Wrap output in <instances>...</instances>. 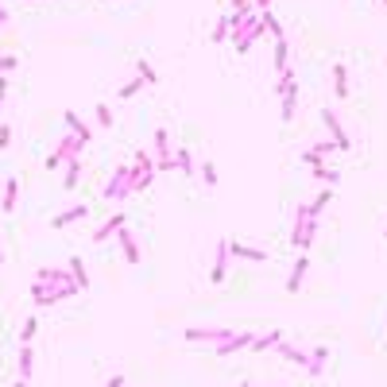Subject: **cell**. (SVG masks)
<instances>
[{"mask_svg":"<svg viewBox=\"0 0 387 387\" xmlns=\"http://www.w3.org/2000/svg\"><path fill=\"white\" fill-rule=\"evenodd\" d=\"M198 174H202V182L209 186V190L217 186V167H213V163H198Z\"/></svg>","mask_w":387,"mask_h":387,"instance_id":"32","label":"cell"},{"mask_svg":"<svg viewBox=\"0 0 387 387\" xmlns=\"http://www.w3.org/2000/svg\"><path fill=\"white\" fill-rule=\"evenodd\" d=\"M16 372H19V379H31V372H35V348H31V345L19 348V357H16Z\"/></svg>","mask_w":387,"mask_h":387,"instance_id":"21","label":"cell"},{"mask_svg":"<svg viewBox=\"0 0 387 387\" xmlns=\"http://www.w3.org/2000/svg\"><path fill=\"white\" fill-rule=\"evenodd\" d=\"M236 329H213V325H194V329H186V341H205V345H221V341H229Z\"/></svg>","mask_w":387,"mask_h":387,"instance_id":"8","label":"cell"},{"mask_svg":"<svg viewBox=\"0 0 387 387\" xmlns=\"http://www.w3.org/2000/svg\"><path fill=\"white\" fill-rule=\"evenodd\" d=\"M128 178H132V163H116L113 174H108V182H105V190H101V198H105V202H124Z\"/></svg>","mask_w":387,"mask_h":387,"instance_id":"3","label":"cell"},{"mask_svg":"<svg viewBox=\"0 0 387 387\" xmlns=\"http://www.w3.org/2000/svg\"><path fill=\"white\" fill-rule=\"evenodd\" d=\"M306 271H310V256H299V260H294V267H290V275H287V294H299V290H302V283H306Z\"/></svg>","mask_w":387,"mask_h":387,"instance_id":"16","label":"cell"},{"mask_svg":"<svg viewBox=\"0 0 387 387\" xmlns=\"http://www.w3.org/2000/svg\"><path fill=\"white\" fill-rule=\"evenodd\" d=\"M19 66V58L16 55H0V74H8V70Z\"/></svg>","mask_w":387,"mask_h":387,"instance_id":"34","label":"cell"},{"mask_svg":"<svg viewBox=\"0 0 387 387\" xmlns=\"http://www.w3.org/2000/svg\"><path fill=\"white\" fill-rule=\"evenodd\" d=\"M82 151H86V144H82L74 132H62L58 135V144H55V151L43 159V167H47V171H62L70 159H82Z\"/></svg>","mask_w":387,"mask_h":387,"instance_id":"1","label":"cell"},{"mask_svg":"<svg viewBox=\"0 0 387 387\" xmlns=\"http://www.w3.org/2000/svg\"><path fill=\"white\" fill-rule=\"evenodd\" d=\"M379 4H384V8H387V0H379Z\"/></svg>","mask_w":387,"mask_h":387,"instance_id":"43","label":"cell"},{"mask_svg":"<svg viewBox=\"0 0 387 387\" xmlns=\"http://www.w3.org/2000/svg\"><path fill=\"white\" fill-rule=\"evenodd\" d=\"M229 256H236V260H244V263H267L271 260L263 248H256V244H240V240H229Z\"/></svg>","mask_w":387,"mask_h":387,"instance_id":"11","label":"cell"},{"mask_svg":"<svg viewBox=\"0 0 387 387\" xmlns=\"http://www.w3.org/2000/svg\"><path fill=\"white\" fill-rule=\"evenodd\" d=\"M140 89H144V82H140V74H135L132 82H124V86H120V93H116V97H120V101H128V97H135Z\"/></svg>","mask_w":387,"mask_h":387,"instance_id":"31","label":"cell"},{"mask_svg":"<svg viewBox=\"0 0 387 387\" xmlns=\"http://www.w3.org/2000/svg\"><path fill=\"white\" fill-rule=\"evenodd\" d=\"M62 120H66V128H70V132H74V135H77V140H82L86 147L93 144V128H89L86 120H82V116L74 113V108H66V113H62Z\"/></svg>","mask_w":387,"mask_h":387,"instance_id":"13","label":"cell"},{"mask_svg":"<svg viewBox=\"0 0 387 387\" xmlns=\"http://www.w3.org/2000/svg\"><path fill=\"white\" fill-rule=\"evenodd\" d=\"M229 31H232V19H229V12H225L217 23H213V31H209V43H225L229 39Z\"/></svg>","mask_w":387,"mask_h":387,"instance_id":"26","label":"cell"},{"mask_svg":"<svg viewBox=\"0 0 387 387\" xmlns=\"http://www.w3.org/2000/svg\"><path fill=\"white\" fill-rule=\"evenodd\" d=\"M77 182H82V159H70V163H66V178H62V186H66V190H74Z\"/></svg>","mask_w":387,"mask_h":387,"instance_id":"28","label":"cell"},{"mask_svg":"<svg viewBox=\"0 0 387 387\" xmlns=\"http://www.w3.org/2000/svg\"><path fill=\"white\" fill-rule=\"evenodd\" d=\"M0 267H4V244H0Z\"/></svg>","mask_w":387,"mask_h":387,"instance_id":"41","label":"cell"},{"mask_svg":"<svg viewBox=\"0 0 387 387\" xmlns=\"http://www.w3.org/2000/svg\"><path fill=\"white\" fill-rule=\"evenodd\" d=\"M240 387H252V384H248V379H244V384H240Z\"/></svg>","mask_w":387,"mask_h":387,"instance_id":"42","label":"cell"},{"mask_svg":"<svg viewBox=\"0 0 387 387\" xmlns=\"http://www.w3.org/2000/svg\"><path fill=\"white\" fill-rule=\"evenodd\" d=\"M310 151H318V155H333V151H337V144H333V140H318V144L310 147Z\"/></svg>","mask_w":387,"mask_h":387,"instance_id":"33","label":"cell"},{"mask_svg":"<svg viewBox=\"0 0 387 387\" xmlns=\"http://www.w3.org/2000/svg\"><path fill=\"white\" fill-rule=\"evenodd\" d=\"M325 364H329V345H314V348H310V364H306L310 379L325 376Z\"/></svg>","mask_w":387,"mask_h":387,"instance_id":"14","label":"cell"},{"mask_svg":"<svg viewBox=\"0 0 387 387\" xmlns=\"http://www.w3.org/2000/svg\"><path fill=\"white\" fill-rule=\"evenodd\" d=\"M314 232H318V221L310 217L306 205H299V209H294V232H290V248H294V252H306L310 244H314Z\"/></svg>","mask_w":387,"mask_h":387,"instance_id":"2","label":"cell"},{"mask_svg":"<svg viewBox=\"0 0 387 387\" xmlns=\"http://www.w3.org/2000/svg\"><path fill=\"white\" fill-rule=\"evenodd\" d=\"M12 387H28V379H16V384H12Z\"/></svg>","mask_w":387,"mask_h":387,"instance_id":"40","label":"cell"},{"mask_svg":"<svg viewBox=\"0 0 387 387\" xmlns=\"http://www.w3.org/2000/svg\"><path fill=\"white\" fill-rule=\"evenodd\" d=\"M384 236H387V229H384Z\"/></svg>","mask_w":387,"mask_h":387,"instance_id":"44","label":"cell"},{"mask_svg":"<svg viewBox=\"0 0 387 387\" xmlns=\"http://www.w3.org/2000/svg\"><path fill=\"white\" fill-rule=\"evenodd\" d=\"M8 19H12V16H8V8H4V4H0V28H4V23H8Z\"/></svg>","mask_w":387,"mask_h":387,"instance_id":"38","label":"cell"},{"mask_svg":"<svg viewBox=\"0 0 387 387\" xmlns=\"http://www.w3.org/2000/svg\"><path fill=\"white\" fill-rule=\"evenodd\" d=\"M105 387H124V376H108Z\"/></svg>","mask_w":387,"mask_h":387,"instance_id":"37","label":"cell"},{"mask_svg":"<svg viewBox=\"0 0 387 387\" xmlns=\"http://www.w3.org/2000/svg\"><path fill=\"white\" fill-rule=\"evenodd\" d=\"M116 244H120V256H124L128 263H140V260H144V248H140V240H135L132 225H124V229L116 232Z\"/></svg>","mask_w":387,"mask_h":387,"instance_id":"9","label":"cell"},{"mask_svg":"<svg viewBox=\"0 0 387 387\" xmlns=\"http://www.w3.org/2000/svg\"><path fill=\"white\" fill-rule=\"evenodd\" d=\"M8 147H12V128L0 124V151H8Z\"/></svg>","mask_w":387,"mask_h":387,"instance_id":"35","label":"cell"},{"mask_svg":"<svg viewBox=\"0 0 387 387\" xmlns=\"http://www.w3.org/2000/svg\"><path fill=\"white\" fill-rule=\"evenodd\" d=\"M16 202H19V178L8 174L4 178V194H0V213H16Z\"/></svg>","mask_w":387,"mask_h":387,"instance_id":"17","label":"cell"},{"mask_svg":"<svg viewBox=\"0 0 387 387\" xmlns=\"http://www.w3.org/2000/svg\"><path fill=\"white\" fill-rule=\"evenodd\" d=\"M155 171H174V147L167 128H155Z\"/></svg>","mask_w":387,"mask_h":387,"instance_id":"5","label":"cell"},{"mask_svg":"<svg viewBox=\"0 0 387 387\" xmlns=\"http://www.w3.org/2000/svg\"><path fill=\"white\" fill-rule=\"evenodd\" d=\"M302 163L310 167V174L318 178L321 186H337V178H341V171H333V167H325V155H318V151H302Z\"/></svg>","mask_w":387,"mask_h":387,"instance_id":"4","label":"cell"},{"mask_svg":"<svg viewBox=\"0 0 387 387\" xmlns=\"http://www.w3.org/2000/svg\"><path fill=\"white\" fill-rule=\"evenodd\" d=\"M333 93H337V101H348V66L345 62L333 66Z\"/></svg>","mask_w":387,"mask_h":387,"instance_id":"24","label":"cell"},{"mask_svg":"<svg viewBox=\"0 0 387 387\" xmlns=\"http://www.w3.org/2000/svg\"><path fill=\"white\" fill-rule=\"evenodd\" d=\"M35 333H39V318L31 314V318H23V325H19V345H31Z\"/></svg>","mask_w":387,"mask_h":387,"instance_id":"27","label":"cell"},{"mask_svg":"<svg viewBox=\"0 0 387 387\" xmlns=\"http://www.w3.org/2000/svg\"><path fill=\"white\" fill-rule=\"evenodd\" d=\"M229 236H221V240H217V256H213V267H209V283L213 287H221L225 283V275H229Z\"/></svg>","mask_w":387,"mask_h":387,"instance_id":"7","label":"cell"},{"mask_svg":"<svg viewBox=\"0 0 387 387\" xmlns=\"http://www.w3.org/2000/svg\"><path fill=\"white\" fill-rule=\"evenodd\" d=\"M135 70H140V82H144V86H159V74H155V66L147 62V58H140Z\"/></svg>","mask_w":387,"mask_h":387,"instance_id":"29","label":"cell"},{"mask_svg":"<svg viewBox=\"0 0 387 387\" xmlns=\"http://www.w3.org/2000/svg\"><path fill=\"white\" fill-rule=\"evenodd\" d=\"M93 116H97V124H101V128H113V108H108V105H101V101H97Z\"/></svg>","mask_w":387,"mask_h":387,"instance_id":"30","label":"cell"},{"mask_svg":"<svg viewBox=\"0 0 387 387\" xmlns=\"http://www.w3.org/2000/svg\"><path fill=\"white\" fill-rule=\"evenodd\" d=\"M174 171H182L186 178H190V174L198 171V159L190 155V147H174Z\"/></svg>","mask_w":387,"mask_h":387,"instance_id":"22","label":"cell"},{"mask_svg":"<svg viewBox=\"0 0 387 387\" xmlns=\"http://www.w3.org/2000/svg\"><path fill=\"white\" fill-rule=\"evenodd\" d=\"M66 267H70V279L77 283V290H89V287H93V283H89V271H86V260H77V256H74Z\"/></svg>","mask_w":387,"mask_h":387,"instance_id":"25","label":"cell"},{"mask_svg":"<svg viewBox=\"0 0 387 387\" xmlns=\"http://www.w3.org/2000/svg\"><path fill=\"white\" fill-rule=\"evenodd\" d=\"M283 341V333L279 329H267V333H256V337H252V348L248 352H271V348L279 345Z\"/></svg>","mask_w":387,"mask_h":387,"instance_id":"20","label":"cell"},{"mask_svg":"<svg viewBox=\"0 0 387 387\" xmlns=\"http://www.w3.org/2000/svg\"><path fill=\"white\" fill-rule=\"evenodd\" d=\"M321 124H325L329 140L337 144V151H352V135L341 128V120H337V113H333V108H321Z\"/></svg>","mask_w":387,"mask_h":387,"instance_id":"6","label":"cell"},{"mask_svg":"<svg viewBox=\"0 0 387 387\" xmlns=\"http://www.w3.org/2000/svg\"><path fill=\"white\" fill-rule=\"evenodd\" d=\"M4 97H8V77L0 74V108H4Z\"/></svg>","mask_w":387,"mask_h":387,"instance_id":"36","label":"cell"},{"mask_svg":"<svg viewBox=\"0 0 387 387\" xmlns=\"http://www.w3.org/2000/svg\"><path fill=\"white\" fill-rule=\"evenodd\" d=\"M86 217H89V205H70V209H62V213H55V217H50V229H66V225L86 221Z\"/></svg>","mask_w":387,"mask_h":387,"instance_id":"15","label":"cell"},{"mask_svg":"<svg viewBox=\"0 0 387 387\" xmlns=\"http://www.w3.org/2000/svg\"><path fill=\"white\" fill-rule=\"evenodd\" d=\"M329 202H333V186H321V190L314 194V202H306L310 217H314V221H318V217H321V209H325Z\"/></svg>","mask_w":387,"mask_h":387,"instance_id":"23","label":"cell"},{"mask_svg":"<svg viewBox=\"0 0 387 387\" xmlns=\"http://www.w3.org/2000/svg\"><path fill=\"white\" fill-rule=\"evenodd\" d=\"M252 337H256L252 329H236V333H232L229 341L213 345V352H217V357H232V352H240V348H252Z\"/></svg>","mask_w":387,"mask_h":387,"instance_id":"10","label":"cell"},{"mask_svg":"<svg viewBox=\"0 0 387 387\" xmlns=\"http://www.w3.org/2000/svg\"><path fill=\"white\" fill-rule=\"evenodd\" d=\"M271 8V0H256V12H267Z\"/></svg>","mask_w":387,"mask_h":387,"instance_id":"39","label":"cell"},{"mask_svg":"<svg viewBox=\"0 0 387 387\" xmlns=\"http://www.w3.org/2000/svg\"><path fill=\"white\" fill-rule=\"evenodd\" d=\"M271 352H279L283 360H290V364H299V368H306V364H310V348H299V345H290L287 337H283L279 345L271 348Z\"/></svg>","mask_w":387,"mask_h":387,"instance_id":"12","label":"cell"},{"mask_svg":"<svg viewBox=\"0 0 387 387\" xmlns=\"http://www.w3.org/2000/svg\"><path fill=\"white\" fill-rule=\"evenodd\" d=\"M271 58H275V77H283L290 70V39H275V50H271Z\"/></svg>","mask_w":387,"mask_h":387,"instance_id":"18","label":"cell"},{"mask_svg":"<svg viewBox=\"0 0 387 387\" xmlns=\"http://www.w3.org/2000/svg\"><path fill=\"white\" fill-rule=\"evenodd\" d=\"M124 225H128V217H124V213H113V217H108V221L93 232V244H105L108 236H116V232L124 229Z\"/></svg>","mask_w":387,"mask_h":387,"instance_id":"19","label":"cell"}]
</instances>
